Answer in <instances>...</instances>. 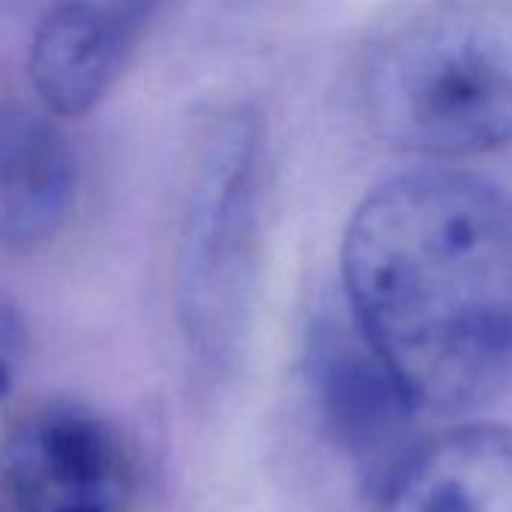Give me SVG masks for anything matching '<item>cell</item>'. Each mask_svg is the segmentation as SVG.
Listing matches in <instances>:
<instances>
[{
  "label": "cell",
  "instance_id": "4",
  "mask_svg": "<svg viewBox=\"0 0 512 512\" xmlns=\"http://www.w3.org/2000/svg\"><path fill=\"white\" fill-rule=\"evenodd\" d=\"M135 501V453L93 408L42 399L6 426L0 512H132Z\"/></svg>",
  "mask_w": 512,
  "mask_h": 512
},
{
  "label": "cell",
  "instance_id": "2",
  "mask_svg": "<svg viewBox=\"0 0 512 512\" xmlns=\"http://www.w3.org/2000/svg\"><path fill=\"white\" fill-rule=\"evenodd\" d=\"M366 126L396 150L477 156L512 144V0H426L366 42Z\"/></svg>",
  "mask_w": 512,
  "mask_h": 512
},
{
  "label": "cell",
  "instance_id": "8",
  "mask_svg": "<svg viewBox=\"0 0 512 512\" xmlns=\"http://www.w3.org/2000/svg\"><path fill=\"white\" fill-rule=\"evenodd\" d=\"M78 192V162L63 129L42 111L6 108L0 120V240L9 252L51 243Z\"/></svg>",
  "mask_w": 512,
  "mask_h": 512
},
{
  "label": "cell",
  "instance_id": "7",
  "mask_svg": "<svg viewBox=\"0 0 512 512\" xmlns=\"http://www.w3.org/2000/svg\"><path fill=\"white\" fill-rule=\"evenodd\" d=\"M375 512H512V429L471 423L417 441L375 483Z\"/></svg>",
  "mask_w": 512,
  "mask_h": 512
},
{
  "label": "cell",
  "instance_id": "1",
  "mask_svg": "<svg viewBox=\"0 0 512 512\" xmlns=\"http://www.w3.org/2000/svg\"><path fill=\"white\" fill-rule=\"evenodd\" d=\"M348 312L420 408L468 411L512 387V195L417 171L378 186L342 237Z\"/></svg>",
  "mask_w": 512,
  "mask_h": 512
},
{
  "label": "cell",
  "instance_id": "3",
  "mask_svg": "<svg viewBox=\"0 0 512 512\" xmlns=\"http://www.w3.org/2000/svg\"><path fill=\"white\" fill-rule=\"evenodd\" d=\"M264 123L249 102L210 108L186 144L174 213V294L189 345L219 357L246 327L261 249Z\"/></svg>",
  "mask_w": 512,
  "mask_h": 512
},
{
  "label": "cell",
  "instance_id": "6",
  "mask_svg": "<svg viewBox=\"0 0 512 512\" xmlns=\"http://www.w3.org/2000/svg\"><path fill=\"white\" fill-rule=\"evenodd\" d=\"M309 372L330 438L378 483L417 444L420 402L354 321L315 327Z\"/></svg>",
  "mask_w": 512,
  "mask_h": 512
},
{
  "label": "cell",
  "instance_id": "5",
  "mask_svg": "<svg viewBox=\"0 0 512 512\" xmlns=\"http://www.w3.org/2000/svg\"><path fill=\"white\" fill-rule=\"evenodd\" d=\"M168 0H51L27 57L30 84L51 117L90 114L123 78Z\"/></svg>",
  "mask_w": 512,
  "mask_h": 512
}]
</instances>
